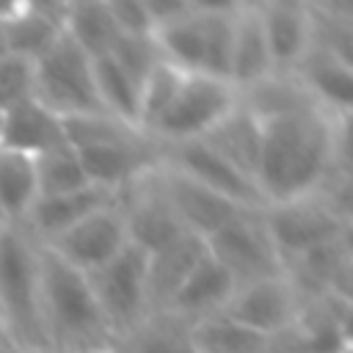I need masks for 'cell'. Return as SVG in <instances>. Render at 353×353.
Listing matches in <instances>:
<instances>
[{
  "mask_svg": "<svg viewBox=\"0 0 353 353\" xmlns=\"http://www.w3.org/2000/svg\"><path fill=\"white\" fill-rule=\"evenodd\" d=\"M0 127H3V110H0Z\"/></svg>",
  "mask_w": 353,
  "mask_h": 353,
  "instance_id": "37",
  "label": "cell"
},
{
  "mask_svg": "<svg viewBox=\"0 0 353 353\" xmlns=\"http://www.w3.org/2000/svg\"><path fill=\"white\" fill-rule=\"evenodd\" d=\"M36 61L8 52L0 58V110H8L25 99H33Z\"/></svg>",
  "mask_w": 353,
  "mask_h": 353,
  "instance_id": "33",
  "label": "cell"
},
{
  "mask_svg": "<svg viewBox=\"0 0 353 353\" xmlns=\"http://www.w3.org/2000/svg\"><path fill=\"white\" fill-rule=\"evenodd\" d=\"M301 309H303L301 292L295 290L290 276L281 273L240 284L221 314L265 339H276L298 323Z\"/></svg>",
  "mask_w": 353,
  "mask_h": 353,
  "instance_id": "10",
  "label": "cell"
},
{
  "mask_svg": "<svg viewBox=\"0 0 353 353\" xmlns=\"http://www.w3.org/2000/svg\"><path fill=\"white\" fill-rule=\"evenodd\" d=\"M182 74L185 72H179L176 66H171L168 61L160 58L152 66V72L146 74V80L141 83V91H138V132L143 138H149L152 124L160 119V113L171 102V97H174Z\"/></svg>",
  "mask_w": 353,
  "mask_h": 353,
  "instance_id": "31",
  "label": "cell"
},
{
  "mask_svg": "<svg viewBox=\"0 0 353 353\" xmlns=\"http://www.w3.org/2000/svg\"><path fill=\"white\" fill-rule=\"evenodd\" d=\"M91 74L102 110L116 121L138 130V85L121 72V66L110 55L91 58Z\"/></svg>",
  "mask_w": 353,
  "mask_h": 353,
  "instance_id": "28",
  "label": "cell"
},
{
  "mask_svg": "<svg viewBox=\"0 0 353 353\" xmlns=\"http://www.w3.org/2000/svg\"><path fill=\"white\" fill-rule=\"evenodd\" d=\"M292 77L306 88V94L331 116L350 119L353 108V63L323 52L309 50V55L301 61V66L292 72Z\"/></svg>",
  "mask_w": 353,
  "mask_h": 353,
  "instance_id": "20",
  "label": "cell"
},
{
  "mask_svg": "<svg viewBox=\"0 0 353 353\" xmlns=\"http://www.w3.org/2000/svg\"><path fill=\"white\" fill-rule=\"evenodd\" d=\"M36 182H39V196H63L88 188L77 152L69 143L36 157Z\"/></svg>",
  "mask_w": 353,
  "mask_h": 353,
  "instance_id": "30",
  "label": "cell"
},
{
  "mask_svg": "<svg viewBox=\"0 0 353 353\" xmlns=\"http://www.w3.org/2000/svg\"><path fill=\"white\" fill-rule=\"evenodd\" d=\"M119 210L124 215L127 240L149 256L185 234V226L179 223L174 207L163 193L157 160L119 193Z\"/></svg>",
  "mask_w": 353,
  "mask_h": 353,
  "instance_id": "9",
  "label": "cell"
},
{
  "mask_svg": "<svg viewBox=\"0 0 353 353\" xmlns=\"http://www.w3.org/2000/svg\"><path fill=\"white\" fill-rule=\"evenodd\" d=\"M119 199L108 190H99V188H83V190H74V193H63V196H39L30 207V212L25 215L22 221V229L39 243H50L55 240L58 234H63L66 229H72L74 223H80L85 215L108 207V204H116Z\"/></svg>",
  "mask_w": 353,
  "mask_h": 353,
  "instance_id": "16",
  "label": "cell"
},
{
  "mask_svg": "<svg viewBox=\"0 0 353 353\" xmlns=\"http://www.w3.org/2000/svg\"><path fill=\"white\" fill-rule=\"evenodd\" d=\"M3 226H6V223H3V221H0V229H3Z\"/></svg>",
  "mask_w": 353,
  "mask_h": 353,
  "instance_id": "38",
  "label": "cell"
},
{
  "mask_svg": "<svg viewBox=\"0 0 353 353\" xmlns=\"http://www.w3.org/2000/svg\"><path fill=\"white\" fill-rule=\"evenodd\" d=\"M234 290H237V281L204 251V256L199 259L193 273L185 279V284L171 298L165 314H174L185 323L221 314L223 306L229 303V298L234 295Z\"/></svg>",
  "mask_w": 353,
  "mask_h": 353,
  "instance_id": "19",
  "label": "cell"
},
{
  "mask_svg": "<svg viewBox=\"0 0 353 353\" xmlns=\"http://www.w3.org/2000/svg\"><path fill=\"white\" fill-rule=\"evenodd\" d=\"M201 141L215 154H221L226 163H232L237 171H243L248 179L256 182V168H259V154H262V121L243 105V99Z\"/></svg>",
  "mask_w": 353,
  "mask_h": 353,
  "instance_id": "22",
  "label": "cell"
},
{
  "mask_svg": "<svg viewBox=\"0 0 353 353\" xmlns=\"http://www.w3.org/2000/svg\"><path fill=\"white\" fill-rule=\"evenodd\" d=\"M3 28L8 52L39 61L63 33V3H14Z\"/></svg>",
  "mask_w": 353,
  "mask_h": 353,
  "instance_id": "21",
  "label": "cell"
},
{
  "mask_svg": "<svg viewBox=\"0 0 353 353\" xmlns=\"http://www.w3.org/2000/svg\"><path fill=\"white\" fill-rule=\"evenodd\" d=\"M188 339L193 353H268L270 342L223 314L188 323Z\"/></svg>",
  "mask_w": 353,
  "mask_h": 353,
  "instance_id": "26",
  "label": "cell"
},
{
  "mask_svg": "<svg viewBox=\"0 0 353 353\" xmlns=\"http://www.w3.org/2000/svg\"><path fill=\"white\" fill-rule=\"evenodd\" d=\"M157 160L212 193L223 196L226 201L243 207V210H265V199L256 188L254 179H248L243 171H237L232 163H226L221 154H215L204 141H188V143H174V146H157Z\"/></svg>",
  "mask_w": 353,
  "mask_h": 353,
  "instance_id": "12",
  "label": "cell"
},
{
  "mask_svg": "<svg viewBox=\"0 0 353 353\" xmlns=\"http://www.w3.org/2000/svg\"><path fill=\"white\" fill-rule=\"evenodd\" d=\"M41 320L50 353H113L116 336L91 292L88 279L39 245Z\"/></svg>",
  "mask_w": 353,
  "mask_h": 353,
  "instance_id": "2",
  "label": "cell"
},
{
  "mask_svg": "<svg viewBox=\"0 0 353 353\" xmlns=\"http://www.w3.org/2000/svg\"><path fill=\"white\" fill-rule=\"evenodd\" d=\"M127 243L130 240H127L124 215L116 201L85 215L80 223H74L55 240L44 243V248L52 251L58 259H63L69 268L80 270L83 276H91L94 270L113 262L127 248Z\"/></svg>",
  "mask_w": 353,
  "mask_h": 353,
  "instance_id": "11",
  "label": "cell"
},
{
  "mask_svg": "<svg viewBox=\"0 0 353 353\" xmlns=\"http://www.w3.org/2000/svg\"><path fill=\"white\" fill-rule=\"evenodd\" d=\"M0 323L17 353H50L41 320L39 243L14 223L0 229Z\"/></svg>",
  "mask_w": 353,
  "mask_h": 353,
  "instance_id": "3",
  "label": "cell"
},
{
  "mask_svg": "<svg viewBox=\"0 0 353 353\" xmlns=\"http://www.w3.org/2000/svg\"><path fill=\"white\" fill-rule=\"evenodd\" d=\"M268 353H279V350H273V347H268Z\"/></svg>",
  "mask_w": 353,
  "mask_h": 353,
  "instance_id": "36",
  "label": "cell"
},
{
  "mask_svg": "<svg viewBox=\"0 0 353 353\" xmlns=\"http://www.w3.org/2000/svg\"><path fill=\"white\" fill-rule=\"evenodd\" d=\"M33 99L58 119L108 116L97 99L91 58L66 33L36 61Z\"/></svg>",
  "mask_w": 353,
  "mask_h": 353,
  "instance_id": "5",
  "label": "cell"
},
{
  "mask_svg": "<svg viewBox=\"0 0 353 353\" xmlns=\"http://www.w3.org/2000/svg\"><path fill=\"white\" fill-rule=\"evenodd\" d=\"M36 199V160L19 152L0 149V221L22 226Z\"/></svg>",
  "mask_w": 353,
  "mask_h": 353,
  "instance_id": "24",
  "label": "cell"
},
{
  "mask_svg": "<svg viewBox=\"0 0 353 353\" xmlns=\"http://www.w3.org/2000/svg\"><path fill=\"white\" fill-rule=\"evenodd\" d=\"M207 245L201 237L185 232L179 240L165 245L163 251L152 254L146 262V309L149 314H160L168 309L176 290L193 273L199 259L204 256Z\"/></svg>",
  "mask_w": 353,
  "mask_h": 353,
  "instance_id": "18",
  "label": "cell"
},
{
  "mask_svg": "<svg viewBox=\"0 0 353 353\" xmlns=\"http://www.w3.org/2000/svg\"><path fill=\"white\" fill-rule=\"evenodd\" d=\"M207 254L240 284L281 276L284 262L265 229L262 210H243L204 240Z\"/></svg>",
  "mask_w": 353,
  "mask_h": 353,
  "instance_id": "8",
  "label": "cell"
},
{
  "mask_svg": "<svg viewBox=\"0 0 353 353\" xmlns=\"http://www.w3.org/2000/svg\"><path fill=\"white\" fill-rule=\"evenodd\" d=\"M259 121L262 154L256 168V188L265 204H284L314 196L334 168L350 165V119L331 116L317 102H306Z\"/></svg>",
  "mask_w": 353,
  "mask_h": 353,
  "instance_id": "1",
  "label": "cell"
},
{
  "mask_svg": "<svg viewBox=\"0 0 353 353\" xmlns=\"http://www.w3.org/2000/svg\"><path fill=\"white\" fill-rule=\"evenodd\" d=\"M262 221L284 268L298 256H303L306 251L350 234V218L339 215L317 196H306L284 204H268L262 210Z\"/></svg>",
  "mask_w": 353,
  "mask_h": 353,
  "instance_id": "7",
  "label": "cell"
},
{
  "mask_svg": "<svg viewBox=\"0 0 353 353\" xmlns=\"http://www.w3.org/2000/svg\"><path fill=\"white\" fill-rule=\"evenodd\" d=\"M276 74H292L312 50V14L298 0H256Z\"/></svg>",
  "mask_w": 353,
  "mask_h": 353,
  "instance_id": "14",
  "label": "cell"
},
{
  "mask_svg": "<svg viewBox=\"0 0 353 353\" xmlns=\"http://www.w3.org/2000/svg\"><path fill=\"white\" fill-rule=\"evenodd\" d=\"M273 63L265 41V28L259 17L256 0H243L234 6V28H232V58H229V83L237 94L259 85L273 77Z\"/></svg>",
  "mask_w": 353,
  "mask_h": 353,
  "instance_id": "15",
  "label": "cell"
},
{
  "mask_svg": "<svg viewBox=\"0 0 353 353\" xmlns=\"http://www.w3.org/2000/svg\"><path fill=\"white\" fill-rule=\"evenodd\" d=\"M157 176L163 185V193L168 199V204L174 207L179 223L185 226V232L207 240L210 234H215L223 223H229L237 212H243V207L226 201L223 196L212 193L210 188H204L201 182L163 165L157 160Z\"/></svg>",
  "mask_w": 353,
  "mask_h": 353,
  "instance_id": "13",
  "label": "cell"
},
{
  "mask_svg": "<svg viewBox=\"0 0 353 353\" xmlns=\"http://www.w3.org/2000/svg\"><path fill=\"white\" fill-rule=\"evenodd\" d=\"M119 36H152V19L143 0H108Z\"/></svg>",
  "mask_w": 353,
  "mask_h": 353,
  "instance_id": "34",
  "label": "cell"
},
{
  "mask_svg": "<svg viewBox=\"0 0 353 353\" xmlns=\"http://www.w3.org/2000/svg\"><path fill=\"white\" fill-rule=\"evenodd\" d=\"M108 55L138 85V91H141V83L146 80V74L152 72V66L160 61V52H157V44L152 36H119Z\"/></svg>",
  "mask_w": 353,
  "mask_h": 353,
  "instance_id": "32",
  "label": "cell"
},
{
  "mask_svg": "<svg viewBox=\"0 0 353 353\" xmlns=\"http://www.w3.org/2000/svg\"><path fill=\"white\" fill-rule=\"evenodd\" d=\"M113 353H193L188 339V323L174 314H149L130 336H124Z\"/></svg>",
  "mask_w": 353,
  "mask_h": 353,
  "instance_id": "29",
  "label": "cell"
},
{
  "mask_svg": "<svg viewBox=\"0 0 353 353\" xmlns=\"http://www.w3.org/2000/svg\"><path fill=\"white\" fill-rule=\"evenodd\" d=\"M234 3H196L201 17L204 36V63L201 74L229 83V58H232V28H234Z\"/></svg>",
  "mask_w": 353,
  "mask_h": 353,
  "instance_id": "27",
  "label": "cell"
},
{
  "mask_svg": "<svg viewBox=\"0 0 353 353\" xmlns=\"http://www.w3.org/2000/svg\"><path fill=\"white\" fill-rule=\"evenodd\" d=\"M237 105H240V94L232 83L201 74V72L182 74L171 102L165 105L160 119L152 124L149 141L154 146L201 141Z\"/></svg>",
  "mask_w": 353,
  "mask_h": 353,
  "instance_id": "4",
  "label": "cell"
},
{
  "mask_svg": "<svg viewBox=\"0 0 353 353\" xmlns=\"http://www.w3.org/2000/svg\"><path fill=\"white\" fill-rule=\"evenodd\" d=\"M63 121L41 108L36 99H25L8 110H3V127H0V149L19 152L28 157H41L52 149L66 146Z\"/></svg>",
  "mask_w": 353,
  "mask_h": 353,
  "instance_id": "17",
  "label": "cell"
},
{
  "mask_svg": "<svg viewBox=\"0 0 353 353\" xmlns=\"http://www.w3.org/2000/svg\"><path fill=\"white\" fill-rule=\"evenodd\" d=\"M8 55V41H6V28H3V19H0V58Z\"/></svg>",
  "mask_w": 353,
  "mask_h": 353,
  "instance_id": "35",
  "label": "cell"
},
{
  "mask_svg": "<svg viewBox=\"0 0 353 353\" xmlns=\"http://www.w3.org/2000/svg\"><path fill=\"white\" fill-rule=\"evenodd\" d=\"M63 33L88 58L108 55L119 39L116 22L108 11V0H69V3H63Z\"/></svg>",
  "mask_w": 353,
  "mask_h": 353,
  "instance_id": "23",
  "label": "cell"
},
{
  "mask_svg": "<svg viewBox=\"0 0 353 353\" xmlns=\"http://www.w3.org/2000/svg\"><path fill=\"white\" fill-rule=\"evenodd\" d=\"M146 262L149 254L127 243V248L108 262L105 268L94 270L88 279L91 292L105 314V323L110 334L116 336V345L130 336L146 317Z\"/></svg>",
  "mask_w": 353,
  "mask_h": 353,
  "instance_id": "6",
  "label": "cell"
},
{
  "mask_svg": "<svg viewBox=\"0 0 353 353\" xmlns=\"http://www.w3.org/2000/svg\"><path fill=\"white\" fill-rule=\"evenodd\" d=\"M157 52L163 61L176 66L179 72H201L204 63V36H201V17L196 11V3L190 0V8L176 17L174 22L157 28L152 33Z\"/></svg>",
  "mask_w": 353,
  "mask_h": 353,
  "instance_id": "25",
  "label": "cell"
}]
</instances>
